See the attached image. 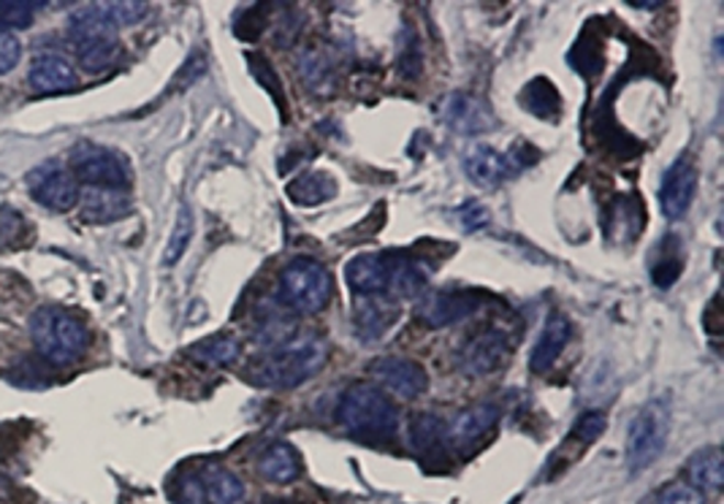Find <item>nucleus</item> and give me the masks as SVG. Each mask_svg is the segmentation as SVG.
I'll return each mask as SVG.
<instances>
[{"mask_svg": "<svg viewBox=\"0 0 724 504\" xmlns=\"http://www.w3.org/2000/svg\"><path fill=\"white\" fill-rule=\"evenodd\" d=\"M328 358V345L318 334H299L293 339L269 347L250 369V378L264 388H297L323 369Z\"/></svg>", "mask_w": 724, "mask_h": 504, "instance_id": "obj_1", "label": "nucleus"}, {"mask_svg": "<svg viewBox=\"0 0 724 504\" xmlns=\"http://www.w3.org/2000/svg\"><path fill=\"white\" fill-rule=\"evenodd\" d=\"M31 339L36 345L38 356L55 367H68L79 361L87 350V334L82 317L60 306H42L31 317Z\"/></svg>", "mask_w": 724, "mask_h": 504, "instance_id": "obj_2", "label": "nucleus"}, {"mask_svg": "<svg viewBox=\"0 0 724 504\" xmlns=\"http://www.w3.org/2000/svg\"><path fill=\"white\" fill-rule=\"evenodd\" d=\"M337 418L350 434L364 439H391L397 432V407L372 385H353L342 393Z\"/></svg>", "mask_w": 724, "mask_h": 504, "instance_id": "obj_3", "label": "nucleus"}, {"mask_svg": "<svg viewBox=\"0 0 724 504\" xmlns=\"http://www.w3.org/2000/svg\"><path fill=\"white\" fill-rule=\"evenodd\" d=\"M334 293L332 271L312 258H297L280 275V301L297 315H318Z\"/></svg>", "mask_w": 724, "mask_h": 504, "instance_id": "obj_4", "label": "nucleus"}, {"mask_svg": "<svg viewBox=\"0 0 724 504\" xmlns=\"http://www.w3.org/2000/svg\"><path fill=\"white\" fill-rule=\"evenodd\" d=\"M670 434L668 399H654L635 415L627 432V467L638 474L662 456Z\"/></svg>", "mask_w": 724, "mask_h": 504, "instance_id": "obj_5", "label": "nucleus"}, {"mask_svg": "<svg viewBox=\"0 0 724 504\" xmlns=\"http://www.w3.org/2000/svg\"><path fill=\"white\" fill-rule=\"evenodd\" d=\"M74 179L85 182L87 188L125 190L131 184V173L125 160L118 153L96 144H79L71 153Z\"/></svg>", "mask_w": 724, "mask_h": 504, "instance_id": "obj_6", "label": "nucleus"}, {"mask_svg": "<svg viewBox=\"0 0 724 504\" xmlns=\"http://www.w3.org/2000/svg\"><path fill=\"white\" fill-rule=\"evenodd\" d=\"M27 190H31L33 201L55 212H68L77 206L79 188L74 173L57 160H46L44 166H36L27 173Z\"/></svg>", "mask_w": 724, "mask_h": 504, "instance_id": "obj_7", "label": "nucleus"}, {"mask_svg": "<svg viewBox=\"0 0 724 504\" xmlns=\"http://www.w3.org/2000/svg\"><path fill=\"white\" fill-rule=\"evenodd\" d=\"M511 356V339L505 334L489 328V332L475 334L456 350V369L467 378H483L497 372Z\"/></svg>", "mask_w": 724, "mask_h": 504, "instance_id": "obj_8", "label": "nucleus"}, {"mask_svg": "<svg viewBox=\"0 0 724 504\" xmlns=\"http://www.w3.org/2000/svg\"><path fill=\"white\" fill-rule=\"evenodd\" d=\"M345 280L361 299H391L393 255H358L345 266Z\"/></svg>", "mask_w": 724, "mask_h": 504, "instance_id": "obj_9", "label": "nucleus"}, {"mask_svg": "<svg viewBox=\"0 0 724 504\" xmlns=\"http://www.w3.org/2000/svg\"><path fill=\"white\" fill-rule=\"evenodd\" d=\"M486 304V295L478 291H443L432 293L421 301L419 317L432 328L456 326V323L472 317Z\"/></svg>", "mask_w": 724, "mask_h": 504, "instance_id": "obj_10", "label": "nucleus"}, {"mask_svg": "<svg viewBox=\"0 0 724 504\" xmlns=\"http://www.w3.org/2000/svg\"><path fill=\"white\" fill-rule=\"evenodd\" d=\"M369 372H372V378L378 380L380 385L388 388L391 393H397L399 399H419L428 388L424 367L410 361V358H378V361H372Z\"/></svg>", "mask_w": 724, "mask_h": 504, "instance_id": "obj_11", "label": "nucleus"}, {"mask_svg": "<svg viewBox=\"0 0 724 504\" xmlns=\"http://www.w3.org/2000/svg\"><path fill=\"white\" fill-rule=\"evenodd\" d=\"M439 117H443L445 125L454 127L456 133H465V136L486 133L497 125V117L489 109V103L475 96H465V92H454V96L445 98L439 103Z\"/></svg>", "mask_w": 724, "mask_h": 504, "instance_id": "obj_12", "label": "nucleus"}, {"mask_svg": "<svg viewBox=\"0 0 724 504\" xmlns=\"http://www.w3.org/2000/svg\"><path fill=\"white\" fill-rule=\"evenodd\" d=\"M694 193H698V168L692 160L679 158L665 171L662 184H659V204L670 220H681L692 206Z\"/></svg>", "mask_w": 724, "mask_h": 504, "instance_id": "obj_13", "label": "nucleus"}, {"mask_svg": "<svg viewBox=\"0 0 724 504\" xmlns=\"http://www.w3.org/2000/svg\"><path fill=\"white\" fill-rule=\"evenodd\" d=\"M497 421H500V407L497 404L469 407L465 413L456 415L450 426H445V443L465 453V450H472L497 426Z\"/></svg>", "mask_w": 724, "mask_h": 504, "instance_id": "obj_14", "label": "nucleus"}, {"mask_svg": "<svg viewBox=\"0 0 724 504\" xmlns=\"http://www.w3.org/2000/svg\"><path fill=\"white\" fill-rule=\"evenodd\" d=\"M570 336H572L570 317L561 315V312H552L546 321V326H543L541 336H537L535 347H532V356H530L532 372H537V374L548 372V369L559 361L561 352H565Z\"/></svg>", "mask_w": 724, "mask_h": 504, "instance_id": "obj_15", "label": "nucleus"}, {"mask_svg": "<svg viewBox=\"0 0 724 504\" xmlns=\"http://www.w3.org/2000/svg\"><path fill=\"white\" fill-rule=\"evenodd\" d=\"M465 168H467V177L472 179L478 188H486V190L500 188V184L505 182L511 173L519 171L513 155L497 153L494 147H472V149H469Z\"/></svg>", "mask_w": 724, "mask_h": 504, "instance_id": "obj_16", "label": "nucleus"}, {"mask_svg": "<svg viewBox=\"0 0 724 504\" xmlns=\"http://www.w3.org/2000/svg\"><path fill=\"white\" fill-rule=\"evenodd\" d=\"M27 82L42 96H57V92H68L77 87V71L71 63L60 55H38L33 60Z\"/></svg>", "mask_w": 724, "mask_h": 504, "instance_id": "obj_17", "label": "nucleus"}, {"mask_svg": "<svg viewBox=\"0 0 724 504\" xmlns=\"http://www.w3.org/2000/svg\"><path fill=\"white\" fill-rule=\"evenodd\" d=\"M260 478L275 485H288L301 474V456L288 443H271L258 456Z\"/></svg>", "mask_w": 724, "mask_h": 504, "instance_id": "obj_18", "label": "nucleus"}, {"mask_svg": "<svg viewBox=\"0 0 724 504\" xmlns=\"http://www.w3.org/2000/svg\"><path fill=\"white\" fill-rule=\"evenodd\" d=\"M399 317V306L391 299H361L353 310V323L364 339H378Z\"/></svg>", "mask_w": 724, "mask_h": 504, "instance_id": "obj_19", "label": "nucleus"}, {"mask_svg": "<svg viewBox=\"0 0 724 504\" xmlns=\"http://www.w3.org/2000/svg\"><path fill=\"white\" fill-rule=\"evenodd\" d=\"M82 212L90 223H114V220H123L131 212V199L125 190L87 188Z\"/></svg>", "mask_w": 724, "mask_h": 504, "instance_id": "obj_20", "label": "nucleus"}, {"mask_svg": "<svg viewBox=\"0 0 724 504\" xmlns=\"http://www.w3.org/2000/svg\"><path fill=\"white\" fill-rule=\"evenodd\" d=\"M687 474H689V485H694L700 494H703V491L716 494V491L722 489V480H724L720 448L698 450L687 463Z\"/></svg>", "mask_w": 724, "mask_h": 504, "instance_id": "obj_21", "label": "nucleus"}, {"mask_svg": "<svg viewBox=\"0 0 724 504\" xmlns=\"http://www.w3.org/2000/svg\"><path fill=\"white\" fill-rule=\"evenodd\" d=\"M201 480H204L207 500H210V504L245 502V485H242V480L236 478L234 472H229V469L218 467V463H207L204 472H201Z\"/></svg>", "mask_w": 724, "mask_h": 504, "instance_id": "obj_22", "label": "nucleus"}, {"mask_svg": "<svg viewBox=\"0 0 724 504\" xmlns=\"http://www.w3.org/2000/svg\"><path fill=\"white\" fill-rule=\"evenodd\" d=\"M334 193H337V184L323 171H307L288 184V195L301 206H318L332 199Z\"/></svg>", "mask_w": 724, "mask_h": 504, "instance_id": "obj_23", "label": "nucleus"}, {"mask_svg": "<svg viewBox=\"0 0 724 504\" xmlns=\"http://www.w3.org/2000/svg\"><path fill=\"white\" fill-rule=\"evenodd\" d=\"M242 345L234 339V336H210V339L196 341L193 347L188 350L190 358H196L199 363H207V367H231V363L240 358Z\"/></svg>", "mask_w": 724, "mask_h": 504, "instance_id": "obj_24", "label": "nucleus"}, {"mask_svg": "<svg viewBox=\"0 0 724 504\" xmlns=\"http://www.w3.org/2000/svg\"><path fill=\"white\" fill-rule=\"evenodd\" d=\"M521 103L543 120H556L561 112L559 90L548 79H535L521 90Z\"/></svg>", "mask_w": 724, "mask_h": 504, "instance_id": "obj_25", "label": "nucleus"}, {"mask_svg": "<svg viewBox=\"0 0 724 504\" xmlns=\"http://www.w3.org/2000/svg\"><path fill=\"white\" fill-rule=\"evenodd\" d=\"M77 57L87 74H103L118 63L120 42L118 38H107V42L77 46Z\"/></svg>", "mask_w": 724, "mask_h": 504, "instance_id": "obj_26", "label": "nucleus"}, {"mask_svg": "<svg viewBox=\"0 0 724 504\" xmlns=\"http://www.w3.org/2000/svg\"><path fill=\"white\" fill-rule=\"evenodd\" d=\"M443 439H445L443 418H437V415L432 413L415 415L413 426H410V443H413V448L419 450V453H428V450L437 448Z\"/></svg>", "mask_w": 724, "mask_h": 504, "instance_id": "obj_27", "label": "nucleus"}, {"mask_svg": "<svg viewBox=\"0 0 724 504\" xmlns=\"http://www.w3.org/2000/svg\"><path fill=\"white\" fill-rule=\"evenodd\" d=\"M190 236H193V214H190L188 206H182V210H179L177 223H174L169 247H166V255H164L166 264L174 266L179 258H182L185 250H188V245H190Z\"/></svg>", "mask_w": 724, "mask_h": 504, "instance_id": "obj_28", "label": "nucleus"}, {"mask_svg": "<svg viewBox=\"0 0 724 504\" xmlns=\"http://www.w3.org/2000/svg\"><path fill=\"white\" fill-rule=\"evenodd\" d=\"M96 9L112 22L114 27L136 25L144 14H147V3H136V0H114V3H96Z\"/></svg>", "mask_w": 724, "mask_h": 504, "instance_id": "obj_29", "label": "nucleus"}, {"mask_svg": "<svg viewBox=\"0 0 724 504\" xmlns=\"http://www.w3.org/2000/svg\"><path fill=\"white\" fill-rule=\"evenodd\" d=\"M397 71L404 79H415L421 71V49H419V36H415L413 27H404V36L399 38V57H397Z\"/></svg>", "mask_w": 724, "mask_h": 504, "instance_id": "obj_30", "label": "nucleus"}, {"mask_svg": "<svg viewBox=\"0 0 724 504\" xmlns=\"http://www.w3.org/2000/svg\"><path fill=\"white\" fill-rule=\"evenodd\" d=\"M38 3H27V0H0V33L9 27H27L33 22Z\"/></svg>", "mask_w": 724, "mask_h": 504, "instance_id": "obj_31", "label": "nucleus"}, {"mask_svg": "<svg viewBox=\"0 0 724 504\" xmlns=\"http://www.w3.org/2000/svg\"><path fill=\"white\" fill-rule=\"evenodd\" d=\"M174 500L179 504H210L201 474L196 472L177 474V480H174Z\"/></svg>", "mask_w": 724, "mask_h": 504, "instance_id": "obj_32", "label": "nucleus"}, {"mask_svg": "<svg viewBox=\"0 0 724 504\" xmlns=\"http://www.w3.org/2000/svg\"><path fill=\"white\" fill-rule=\"evenodd\" d=\"M247 63H250V68H253V74H256V77H258V82H264L266 90H271V96H275V101H277V107H280V112L286 114V92H282L280 79H277V74L271 71L269 63H266L260 55H250V57H247Z\"/></svg>", "mask_w": 724, "mask_h": 504, "instance_id": "obj_33", "label": "nucleus"}, {"mask_svg": "<svg viewBox=\"0 0 724 504\" xmlns=\"http://www.w3.org/2000/svg\"><path fill=\"white\" fill-rule=\"evenodd\" d=\"M605 426H608L605 413H600V410H589V413H583L581 418H578L576 428H572V434H576V439L581 445H592L594 439L602 437Z\"/></svg>", "mask_w": 724, "mask_h": 504, "instance_id": "obj_34", "label": "nucleus"}, {"mask_svg": "<svg viewBox=\"0 0 724 504\" xmlns=\"http://www.w3.org/2000/svg\"><path fill=\"white\" fill-rule=\"evenodd\" d=\"M657 504H705V496L700 494L694 485L676 480V483L665 485V489L659 491Z\"/></svg>", "mask_w": 724, "mask_h": 504, "instance_id": "obj_35", "label": "nucleus"}, {"mask_svg": "<svg viewBox=\"0 0 724 504\" xmlns=\"http://www.w3.org/2000/svg\"><path fill=\"white\" fill-rule=\"evenodd\" d=\"M683 264L679 255H670V258L659 260V266L654 269V285L657 288H670L676 280H679Z\"/></svg>", "mask_w": 724, "mask_h": 504, "instance_id": "obj_36", "label": "nucleus"}, {"mask_svg": "<svg viewBox=\"0 0 724 504\" xmlns=\"http://www.w3.org/2000/svg\"><path fill=\"white\" fill-rule=\"evenodd\" d=\"M20 42H16L11 33H0V77L9 71H14L16 63H20Z\"/></svg>", "mask_w": 724, "mask_h": 504, "instance_id": "obj_37", "label": "nucleus"}, {"mask_svg": "<svg viewBox=\"0 0 724 504\" xmlns=\"http://www.w3.org/2000/svg\"><path fill=\"white\" fill-rule=\"evenodd\" d=\"M459 220L467 231H480L489 225V210L480 206L478 201H467V204L459 210Z\"/></svg>", "mask_w": 724, "mask_h": 504, "instance_id": "obj_38", "label": "nucleus"}, {"mask_svg": "<svg viewBox=\"0 0 724 504\" xmlns=\"http://www.w3.org/2000/svg\"><path fill=\"white\" fill-rule=\"evenodd\" d=\"M720 295H714V301H711L709 312H705V328H709L711 334H720L722 332V312H720Z\"/></svg>", "mask_w": 724, "mask_h": 504, "instance_id": "obj_39", "label": "nucleus"}]
</instances>
